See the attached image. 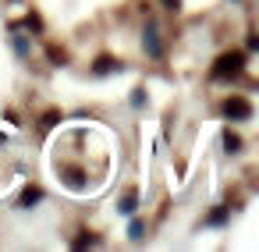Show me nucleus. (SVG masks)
Returning a JSON list of instances; mask_svg holds the SVG:
<instances>
[{"mask_svg":"<svg viewBox=\"0 0 259 252\" xmlns=\"http://www.w3.org/2000/svg\"><path fill=\"white\" fill-rule=\"evenodd\" d=\"M224 117H231V121H248L252 117V103L248 100H241V96H231V100H224Z\"/></svg>","mask_w":259,"mask_h":252,"instance_id":"2","label":"nucleus"},{"mask_svg":"<svg viewBox=\"0 0 259 252\" xmlns=\"http://www.w3.org/2000/svg\"><path fill=\"white\" fill-rule=\"evenodd\" d=\"M135 206H139V195H135V192H128V195H124V199H121V206H117V209H121V213H128V217H132V213H135Z\"/></svg>","mask_w":259,"mask_h":252,"instance_id":"6","label":"nucleus"},{"mask_svg":"<svg viewBox=\"0 0 259 252\" xmlns=\"http://www.w3.org/2000/svg\"><path fill=\"white\" fill-rule=\"evenodd\" d=\"M224 149H227V153H238V149H241V139H238L234 132H224Z\"/></svg>","mask_w":259,"mask_h":252,"instance_id":"7","label":"nucleus"},{"mask_svg":"<svg viewBox=\"0 0 259 252\" xmlns=\"http://www.w3.org/2000/svg\"><path fill=\"white\" fill-rule=\"evenodd\" d=\"M128 231H132V238H142V224H139V220H132V227H128Z\"/></svg>","mask_w":259,"mask_h":252,"instance_id":"9","label":"nucleus"},{"mask_svg":"<svg viewBox=\"0 0 259 252\" xmlns=\"http://www.w3.org/2000/svg\"><path fill=\"white\" fill-rule=\"evenodd\" d=\"M39 199H43V192H39V188H25V192H22V206H25V209H32Z\"/></svg>","mask_w":259,"mask_h":252,"instance_id":"5","label":"nucleus"},{"mask_svg":"<svg viewBox=\"0 0 259 252\" xmlns=\"http://www.w3.org/2000/svg\"><path fill=\"white\" fill-rule=\"evenodd\" d=\"M163 8H167V11H178V8H181V0H163Z\"/></svg>","mask_w":259,"mask_h":252,"instance_id":"10","label":"nucleus"},{"mask_svg":"<svg viewBox=\"0 0 259 252\" xmlns=\"http://www.w3.org/2000/svg\"><path fill=\"white\" fill-rule=\"evenodd\" d=\"M245 68V54L241 50H231V54H220L217 64H213V78L217 82H227V78H238Z\"/></svg>","mask_w":259,"mask_h":252,"instance_id":"1","label":"nucleus"},{"mask_svg":"<svg viewBox=\"0 0 259 252\" xmlns=\"http://www.w3.org/2000/svg\"><path fill=\"white\" fill-rule=\"evenodd\" d=\"M142 43H146V50H149L153 57H160V39H156V29H153V25L146 29V39H142Z\"/></svg>","mask_w":259,"mask_h":252,"instance_id":"4","label":"nucleus"},{"mask_svg":"<svg viewBox=\"0 0 259 252\" xmlns=\"http://www.w3.org/2000/svg\"><path fill=\"white\" fill-rule=\"evenodd\" d=\"M93 71H96V75H110V71H121V64H117L114 57H100Z\"/></svg>","mask_w":259,"mask_h":252,"instance_id":"3","label":"nucleus"},{"mask_svg":"<svg viewBox=\"0 0 259 252\" xmlns=\"http://www.w3.org/2000/svg\"><path fill=\"white\" fill-rule=\"evenodd\" d=\"M224 220H227V209H224V206H220V209H213V213L206 217V224H224Z\"/></svg>","mask_w":259,"mask_h":252,"instance_id":"8","label":"nucleus"}]
</instances>
